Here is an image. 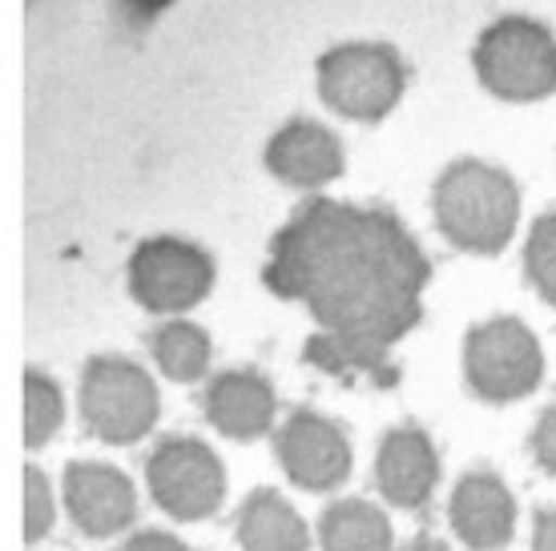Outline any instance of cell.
<instances>
[{
  "instance_id": "cell-4",
  "label": "cell",
  "mask_w": 556,
  "mask_h": 551,
  "mask_svg": "<svg viewBox=\"0 0 556 551\" xmlns=\"http://www.w3.org/2000/svg\"><path fill=\"white\" fill-rule=\"evenodd\" d=\"M407 89V69L391 44L355 41L339 44L319 61V93L334 113L351 121L388 117Z\"/></svg>"
},
{
  "instance_id": "cell-15",
  "label": "cell",
  "mask_w": 556,
  "mask_h": 551,
  "mask_svg": "<svg viewBox=\"0 0 556 551\" xmlns=\"http://www.w3.org/2000/svg\"><path fill=\"white\" fill-rule=\"evenodd\" d=\"M238 543L242 551H306L311 548V531L299 520V511L278 496L258 487L254 496H247L242 511H238Z\"/></svg>"
},
{
  "instance_id": "cell-21",
  "label": "cell",
  "mask_w": 556,
  "mask_h": 551,
  "mask_svg": "<svg viewBox=\"0 0 556 551\" xmlns=\"http://www.w3.org/2000/svg\"><path fill=\"white\" fill-rule=\"evenodd\" d=\"M532 456L556 479V407H548L532 427Z\"/></svg>"
},
{
  "instance_id": "cell-22",
  "label": "cell",
  "mask_w": 556,
  "mask_h": 551,
  "mask_svg": "<svg viewBox=\"0 0 556 551\" xmlns=\"http://www.w3.org/2000/svg\"><path fill=\"white\" fill-rule=\"evenodd\" d=\"M122 551H190V548L178 536H169V531H138L134 539L122 543Z\"/></svg>"
},
{
  "instance_id": "cell-18",
  "label": "cell",
  "mask_w": 556,
  "mask_h": 551,
  "mask_svg": "<svg viewBox=\"0 0 556 551\" xmlns=\"http://www.w3.org/2000/svg\"><path fill=\"white\" fill-rule=\"evenodd\" d=\"M65 423V399L61 386L41 371L25 374V447L37 451L45 443H53V435Z\"/></svg>"
},
{
  "instance_id": "cell-1",
  "label": "cell",
  "mask_w": 556,
  "mask_h": 551,
  "mask_svg": "<svg viewBox=\"0 0 556 551\" xmlns=\"http://www.w3.org/2000/svg\"><path fill=\"white\" fill-rule=\"evenodd\" d=\"M428 258L388 209L315 197L270 242L266 286L303 303L319 334L306 362L327 374H371L395 383L388 350L419 322Z\"/></svg>"
},
{
  "instance_id": "cell-24",
  "label": "cell",
  "mask_w": 556,
  "mask_h": 551,
  "mask_svg": "<svg viewBox=\"0 0 556 551\" xmlns=\"http://www.w3.org/2000/svg\"><path fill=\"white\" fill-rule=\"evenodd\" d=\"M169 0H122V9H126V16H134V21H150L157 9H166Z\"/></svg>"
},
{
  "instance_id": "cell-17",
  "label": "cell",
  "mask_w": 556,
  "mask_h": 551,
  "mask_svg": "<svg viewBox=\"0 0 556 551\" xmlns=\"http://www.w3.org/2000/svg\"><path fill=\"white\" fill-rule=\"evenodd\" d=\"M210 355H214V346L198 322L169 318L166 326H157L153 334V362L174 383H198L210 371Z\"/></svg>"
},
{
  "instance_id": "cell-10",
  "label": "cell",
  "mask_w": 556,
  "mask_h": 551,
  "mask_svg": "<svg viewBox=\"0 0 556 551\" xmlns=\"http://www.w3.org/2000/svg\"><path fill=\"white\" fill-rule=\"evenodd\" d=\"M65 508L89 539L122 536L138 520V491L126 471L110 463H70L65 467Z\"/></svg>"
},
{
  "instance_id": "cell-16",
  "label": "cell",
  "mask_w": 556,
  "mask_h": 551,
  "mask_svg": "<svg viewBox=\"0 0 556 551\" xmlns=\"http://www.w3.org/2000/svg\"><path fill=\"white\" fill-rule=\"evenodd\" d=\"M323 551H395L388 515L367 499H339L319 520Z\"/></svg>"
},
{
  "instance_id": "cell-11",
  "label": "cell",
  "mask_w": 556,
  "mask_h": 551,
  "mask_svg": "<svg viewBox=\"0 0 556 551\" xmlns=\"http://www.w3.org/2000/svg\"><path fill=\"white\" fill-rule=\"evenodd\" d=\"M343 141L319 121H287L266 145V169L294 190H323L327 181L343 178Z\"/></svg>"
},
{
  "instance_id": "cell-25",
  "label": "cell",
  "mask_w": 556,
  "mask_h": 551,
  "mask_svg": "<svg viewBox=\"0 0 556 551\" xmlns=\"http://www.w3.org/2000/svg\"><path fill=\"white\" fill-rule=\"evenodd\" d=\"M404 551H452V548H447L444 539H431V536H419V539H416V543H407V548H404Z\"/></svg>"
},
{
  "instance_id": "cell-14",
  "label": "cell",
  "mask_w": 556,
  "mask_h": 551,
  "mask_svg": "<svg viewBox=\"0 0 556 551\" xmlns=\"http://www.w3.org/2000/svg\"><path fill=\"white\" fill-rule=\"evenodd\" d=\"M275 386L258 371H226L206 386V419L226 439H263L275 427Z\"/></svg>"
},
{
  "instance_id": "cell-9",
  "label": "cell",
  "mask_w": 556,
  "mask_h": 551,
  "mask_svg": "<svg viewBox=\"0 0 556 551\" xmlns=\"http://www.w3.org/2000/svg\"><path fill=\"white\" fill-rule=\"evenodd\" d=\"M278 463L303 491H334L351 475V443L339 423L315 411H294L275 435Z\"/></svg>"
},
{
  "instance_id": "cell-8",
  "label": "cell",
  "mask_w": 556,
  "mask_h": 551,
  "mask_svg": "<svg viewBox=\"0 0 556 551\" xmlns=\"http://www.w3.org/2000/svg\"><path fill=\"white\" fill-rule=\"evenodd\" d=\"M153 503L181 520L194 524L223 508L226 499V471L223 459L210 451L202 439H166L146 463Z\"/></svg>"
},
{
  "instance_id": "cell-3",
  "label": "cell",
  "mask_w": 556,
  "mask_h": 551,
  "mask_svg": "<svg viewBox=\"0 0 556 551\" xmlns=\"http://www.w3.org/2000/svg\"><path fill=\"white\" fill-rule=\"evenodd\" d=\"M476 73L501 101H541L556 89V37L529 16H501L476 44Z\"/></svg>"
},
{
  "instance_id": "cell-12",
  "label": "cell",
  "mask_w": 556,
  "mask_h": 551,
  "mask_svg": "<svg viewBox=\"0 0 556 551\" xmlns=\"http://www.w3.org/2000/svg\"><path fill=\"white\" fill-rule=\"evenodd\" d=\"M452 531L472 551H501L516 531V499L492 471H472L456 483L452 503Z\"/></svg>"
},
{
  "instance_id": "cell-13",
  "label": "cell",
  "mask_w": 556,
  "mask_h": 551,
  "mask_svg": "<svg viewBox=\"0 0 556 551\" xmlns=\"http://www.w3.org/2000/svg\"><path fill=\"white\" fill-rule=\"evenodd\" d=\"M376 483L391 508H424L440 483L435 443L419 427H395L383 435L376 456Z\"/></svg>"
},
{
  "instance_id": "cell-20",
  "label": "cell",
  "mask_w": 556,
  "mask_h": 551,
  "mask_svg": "<svg viewBox=\"0 0 556 551\" xmlns=\"http://www.w3.org/2000/svg\"><path fill=\"white\" fill-rule=\"evenodd\" d=\"M53 531V487L41 467H25V543H41Z\"/></svg>"
},
{
  "instance_id": "cell-2",
  "label": "cell",
  "mask_w": 556,
  "mask_h": 551,
  "mask_svg": "<svg viewBox=\"0 0 556 551\" xmlns=\"http://www.w3.org/2000/svg\"><path fill=\"white\" fill-rule=\"evenodd\" d=\"M435 226L468 254H501L520 221V190L504 169L464 157L447 166L431 193Z\"/></svg>"
},
{
  "instance_id": "cell-19",
  "label": "cell",
  "mask_w": 556,
  "mask_h": 551,
  "mask_svg": "<svg viewBox=\"0 0 556 551\" xmlns=\"http://www.w3.org/2000/svg\"><path fill=\"white\" fill-rule=\"evenodd\" d=\"M525 274L544 303L556 306V209L532 221L529 246H525Z\"/></svg>"
},
{
  "instance_id": "cell-7",
  "label": "cell",
  "mask_w": 556,
  "mask_h": 551,
  "mask_svg": "<svg viewBox=\"0 0 556 551\" xmlns=\"http://www.w3.org/2000/svg\"><path fill=\"white\" fill-rule=\"evenodd\" d=\"M214 286V258L186 238H150L129 258V294L153 315L194 310Z\"/></svg>"
},
{
  "instance_id": "cell-6",
  "label": "cell",
  "mask_w": 556,
  "mask_h": 551,
  "mask_svg": "<svg viewBox=\"0 0 556 551\" xmlns=\"http://www.w3.org/2000/svg\"><path fill=\"white\" fill-rule=\"evenodd\" d=\"M464 374L484 402H516L541 383L544 350L520 318H488L464 343Z\"/></svg>"
},
{
  "instance_id": "cell-5",
  "label": "cell",
  "mask_w": 556,
  "mask_h": 551,
  "mask_svg": "<svg viewBox=\"0 0 556 551\" xmlns=\"http://www.w3.org/2000/svg\"><path fill=\"white\" fill-rule=\"evenodd\" d=\"M157 386L138 362L93 359L81 374V419L101 443L129 447L157 423Z\"/></svg>"
},
{
  "instance_id": "cell-23",
  "label": "cell",
  "mask_w": 556,
  "mask_h": 551,
  "mask_svg": "<svg viewBox=\"0 0 556 551\" xmlns=\"http://www.w3.org/2000/svg\"><path fill=\"white\" fill-rule=\"evenodd\" d=\"M532 551H556V508L536 515V527H532Z\"/></svg>"
}]
</instances>
